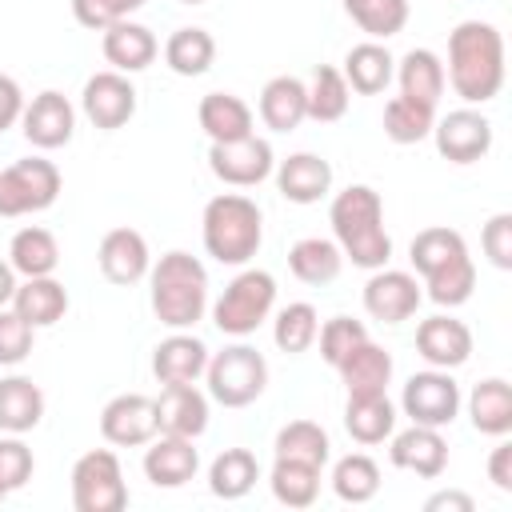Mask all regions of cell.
Here are the masks:
<instances>
[{
  "label": "cell",
  "mask_w": 512,
  "mask_h": 512,
  "mask_svg": "<svg viewBox=\"0 0 512 512\" xmlns=\"http://www.w3.org/2000/svg\"><path fill=\"white\" fill-rule=\"evenodd\" d=\"M444 80L464 104H488L504 88V36L488 20H464L448 36Z\"/></svg>",
  "instance_id": "cell-1"
},
{
  "label": "cell",
  "mask_w": 512,
  "mask_h": 512,
  "mask_svg": "<svg viewBox=\"0 0 512 512\" xmlns=\"http://www.w3.org/2000/svg\"><path fill=\"white\" fill-rule=\"evenodd\" d=\"M328 224L332 236L344 252V260H352L356 268H384L392 256V236L384 228V200L376 188L368 184H348L344 192L332 196L328 208Z\"/></svg>",
  "instance_id": "cell-2"
},
{
  "label": "cell",
  "mask_w": 512,
  "mask_h": 512,
  "mask_svg": "<svg viewBox=\"0 0 512 512\" xmlns=\"http://www.w3.org/2000/svg\"><path fill=\"white\" fill-rule=\"evenodd\" d=\"M412 268L424 276L428 300L440 308H460L476 288V264L468 256V244L456 228L432 224L412 236Z\"/></svg>",
  "instance_id": "cell-3"
},
{
  "label": "cell",
  "mask_w": 512,
  "mask_h": 512,
  "mask_svg": "<svg viewBox=\"0 0 512 512\" xmlns=\"http://www.w3.org/2000/svg\"><path fill=\"white\" fill-rule=\"evenodd\" d=\"M148 288L156 320L172 332L192 328L208 308V268L192 252H164L148 268Z\"/></svg>",
  "instance_id": "cell-4"
},
{
  "label": "cell",
  "mask_w": 512,
  "mask_h": 512,
  "mask_svg": "<svg viewBox=\"0 0 512 512\" xmlns=\"http://www.w3.org/2000/svg\"><path fill=\"white\" fill-rule=\"evenodd\" d=\"M200 236H204V252L216 264H248L260 244H264V212L256 200H248L244 192H220L204 204L200 216Z\"/></svg>",
  "instance_id": "cell-5"
},
{
  "label": "cell",
  "mask_w": 512,
  "mask_h": 512,
  "mask_svg": "<svg viewBox=\"0 0 512 512\" xmlns=\"http://www.w3.org/2000/svg\"><path fill=\"white\" fill-rule=\"evenodd\" d=\"M276 308V280L264 268H244L236 272L220 300L212 304V324L224 336H252Z\"/></svg>",
  "instance_id": "cell-6"
},
{
  "label": "cell",
  "mask_w": 512,
  "mask_h": 512,
  "mask_svg": "<svg viewBox=\"0 0 512 512\" xmlns=\"http://www.w3.org/2000/svg\"><path fill=\"white\" fill-rule=\"evenodd\" d=\"M208 396L224 408H248L268 388V360L252 344H228L224 352L208 356L204 368Z\"/></svg>",
  "instance_id": "cell-7"
},
{
  "label": "cell",
  "mask_w": 512,
  "mask_h": 512,
  "mask_svg": "<svg viewBox=\"0 0 512 512\" xmlns=\"http://www.w3.org/2000/svg\"><path fill=\"white\" fill-rule=\"evenodd\" d=\"M72 508L76 512H120L128 508L124 468L112 448H92L72 464Z\"/></svg>",
  "instance_id": "cell-8"
},
{
  "label": "cell",
  "mask_w": 512,
  "mask_h": 512,
  "mask_svg": "<svg viewBox=\"0 0 512 512\" xmlns=\"http://www.w3.org/2000/svg\"><path fill=\"white\" fill-rule=\"evenodd\" d=\"M60 196V168L44 156L0 168V216H28L52 208Z\"/></svg>",
  "instance_id": "cell-9"
},
{
  "label": "cell",
  "mask_w": 512,
  "mask_h": 512,
  "mask_svg": "<svg viewBox=\"0 0 512 512\" xmlns=\"http://www.w3.org/2000/svg\"><path fill=\"white\" fill-rule=\"evenodd\" d=\"M400 408L412 424H428V428H448L460 412V384L452 380L448 368H428V372H412L404 392H400Z\"/></svg>",
  "instance_id": "cell-10"
},
{
  "label": "cell",
  "mask_w": 512,
  "mask_h": 512,
  "mask_svg": "<svg viewBox=\"0 0 512 512\" xmlns=\"http://www.w3.org/2000/svg\"><path fill=\"white\" fill-rule=\"evenodd\" d=\"M208 168H212L216 180H224V184H232V188H256L260 180L272 176L276 160H272V144L252 132V136H244V140L212 144V148H208Z\"/></svg>",
  "instance_id": "cell-11"
},
{
  "label": "cell",
  "mask_w": 512,
  "mask_h": 512,
  "mask_svg": "<svg viewBox=\"0 0 512 512\" xmlns=\"http://www.w3.org/2000/svg\"><path fill=\"white\" fill-rule=\"evenodd\" d=\"M80 108L84 116L100 128V132H116L124 128L132 116H136V88L124 72L108 68V72H96L84 80V92H80Z\"/></svg>",
  "instance_id": "cell-12"
},
{
  "label": "cell",
  "mask_w": 512,
  "mask_h": 512,
  "mask_svg": "<svg viewBox=\"0 0 512 512\" xmlns=\"http://www.w3.org/2000/svg\"><path fill=\"white\" fill-rule=\"evenodd\" d=\"M436 152L452 164H476L492 148V120L476 108H456L432 124Z\"/></svg>",
  "instance_id": "cell-13"
},
{
  "label": "cell",
  "mask_w": 512,
  "mask_h": 512,
  "mask_svg": "<svg viewBox=\"0 0 512 512\" xmlns=\"http://www.w3.org/2000/svg\"><path fill=\"white\" fill-rule=\"evenodd\" d=\"M20 128H24V140L40 152H52V148H64L76 132V108L68 104L64 92L56 88H44L32 96V104H24L20 112Z\"/></svg>",
  "instance_id": "cell-14"
},
{
  "label": "cell",
  "mask_w": 512,
  "mask_h": 512,
  "mask_svg": "<svg viewBox=\"0 0 512 512\" xmlns=\"http://www.w3.org/2000/svg\"><path fill=\"white\" fill-rule=\"evenodd\" d=\"M424 292L416 284L412 272H400V268H376L364 284V312L380 324H400L408 316H416Z\"/></svg>",
  "instance_id": "cell-15"
},
{
  "label": "cell",
  "mask_w": 512,
  "mask_h": 512,
  "mask_svg": "<svg viewBox=\"0 0 512 512\" xmlns=\"http://www.w3.org/2000/svg\"><path fill=\"white\" fill-rule=\"evenodd\" d=\"M100 436L116 448H140L156 436V404L140 392H120L100 412Z\"/></svg>",
  "instance_id": "cell-16"
},
{
  "label": "cell",
  "mask_w": 512,
  "mask_h": 512,
  "mask_svg": "<svg viewBox=\"0 0 512 512\" xmlns=\"http://www.w3.org/2000/svg\"><path fill=\"white\" fill-rule=\"evenodd\" d=\"M96 264H100L104 280L128 288V284L148 276L152 252H148V240L136 228H112V232H104V240L96 248Z\"/></svg>",
  "instance_id": "cell-17"
},
{
  "label": "cell",
  "mask_w": 512,
  "mask_h": 512,
  "mask_svg": "<svg viewBox=\"0 0 512 512\" xmlns=\"http://www.w3.org/2000/svg\"><path fill=\"white\" fill-rule=\"evenodd\" d=\"M416 352L428 360V368H460L472 356V328L456 316H428L416 328Z\"/></svg>",
  "instance_id": "cell-18"
},
{
  "label": "cell",
  "mask_w": 512,
  "mask_h": 512,
  "mask_svg": "<svg viewBox=\"0 0 512 512\" xmlns=\"http://www.w3.org/2000/svg\"><path fill=\"white\" fill-rule=\"evenodd\" d=\"M156 404V432L164 436H204L208 428V396L196 384H164Z\"/></svg>",
  "instance_id": "cell-19"
},
{
  "label": "cell",
  "mask_w": 512,
  "mask_h": 512,
  "mask_svg": "<svg viewBox=\"0 0 512 512\" xmlns=\"http://www.w3.org/2000/svg\"><path fill=\"white\" fill-rule=\"evenodd\" d=\"M392 448H388V460L404 472H416L424 480H436L444 468H448V440L440 436V428H428V424H412L404 432H392L388 436Z\"/></svg>",
  "instance_id": "cell-20"
},
{
  "label": "cell",
  "mask_w": 512,
  "mask_h": 512,
  "mask_svg": "<svg viewBox=\"0 0 512 512\" xmlns=\"http://www.w3.org/2000/svg\"><path fill=\"white\" fill-rule=\"evenodd\" d=\"M200 468V452H196V440L188 436H164L156 432L144 448V476L156 484V488H184Z\"/></svg>",
  "instance_id": "cell-21"
},
{
  "label": "cell",
  "mask_w": 512,
  "mask_h": 512,
  "mask_svg": "<svg viewBox=\"0 0 512 512\" xmlns=\"http://www.w3.org/2000/svg\"><path fill=\"white\" fill-rule=\"evenodd\" d=\"M208 344L200 336H192L188 328L184 332H172L164 336L156 348H152V376L160 384H196L208 368Z\"/></svg>",
  "instance_id": "cell-22"
},
{
  "label": "cell",
  "mask_w": 512,
  "mask_h": 512,
  "mask_svg": "<svg viewBox=\"0 0 512 512\" xmlns=\"http://www.w3.org/2000/svg\"><path fill=\"white\" fill-rule=\"evenodd\" d=\"M276 188L292 204H316L332 192V164L316 152H292L276 164Z\"/></svg>",
  "instance_id": "cell-23"
},
{
  "label": "cell",
  "mask_w": 512,
  "mask_h": 512,
  "mask_svg": "<svg viewBox=\"0 0 512 512\" xmlns=\"http://www.w3.org/2000/svg\"><path fill=\"white\" fill-rule=\"evenodd\" d=\"M100 48H104V60H108L116 72L128 76V72H144V68L156 60L160 40L152 36V28H144V24H136V20H116V24L104 28Z\"/></svg>",
  "instance_id": "cell-24"
},
{
  "label": "cell",
  "mask_w": 512,
  "mask_h": 512,
  "mask_svg": "<svg viewBox=\"0 0 512 512\" xmlns=\"http://www.w3.org/2000/svg\"><path fill=\"white\" fill-rule=\"evenodd\" d=\"M344 80L360 96H380L396 76V56L384 48V40H360L344 52Z\"/></svg>",
  "instance_id": "cell-25"
},
{
  "label": "cell",
  "mask_w": 512,
  "mask_h": 512,
  "mask_svg": "<svg viewBox=\"0 0 512 512\" xmlns=\"http://www.w3.org/2000/svg\"><path fill=\"white\" fill-rule=\"evenodd\" d=\"M344 428L356 444H384L396 432V404L388 392H356L344 404Z\"/></svg>",
  "instance_id": "cell-26"
},
{
  "label": "cell",
  "mask_w": 512,
  "mask_h": 512,
  "mask_svg": "<svg viewBox=\"0 0 512 512\" xmlns=\"http://www.w3.org/2000/svg\"><path fill=\"white\" fill-rule=\"evenodd\" d=\"M260 120L272 132H292L308 120V84L296 76H272L260 88Z\"/></svg>",
  "instance_id": "cell-27"
},
{
  "label": "cell",
  "mask_w": 512,
  "mask_h": 512,
  "mask_svg": "<svg viewBox=\"0 0 512 512\" xmlns=\"http://www.w3.org/2000/svg\"><path fill=\"white\" fill-rule=\"evenodd\" d=\"M196 120H200V128H204V136H208L212 144L244 140V136H252V128H256L252 108H248L240 96H232V92H208V96L200 100V108H196Z\"/></svg>",
  "instance_id": "cell-28"
},
{
  "label": "cell",
  "mask_w": 512,
  "mask_h": 512,
  "mask_svg": "<svg viewBox=\"0 0 512 512\" xmlns=\"http://www.w3.org/2000/svg\"><path fill=\"white\" fill-rule=\"evenodd\" d=\"M396 84H400V96H412V100H420V104H440V96H444V60L432 52V48H412V52H404L400 60H396V76H392Z\"/></svg>",
  "instance_id": "cell-29"
},
{
  "label": "cell",
  "mask_w": 512,
  "mask_h": 512,
  "mask_svg": "<svg viewBox=\"0 0 512 512\" xmlns=\"http://www.w3.org/2000/svg\"><path fill=\"white\" fill-rule=\"evenodd\" d=\"M12 312L24 316L32 328H52L68 312V292L56 276H28L24 284H16Z\"/></svg>",
  "instance_id": "cell-30"
},
{
  "label": "cell",
  "mask_w": 512,
  "mask_h": 512,
  "mask_svg": "<svg viewBox=\"0 0 512 512\" xmlns=\"http://www.w3.org/2000/svg\"><path fill=\"white\" fill-rule=\"evenodd\" d=\"M348 396L356 392H388V380H392V352H384L372 336L364 344H356L340 364H336Z\"/></svg>",
  "instance_id": "cell-31"
},
{
  "label": "cell",
  "mask_w": 512,
  "mask_h": 512,
  "mask_svg": "<svg viewBox=\"0 0 512 512\" xmlns=\"http://www.w3.org/2000/svg\"><path fill=\"white\" fill-rule=\"evenodd\" d=\"M44 420V392L28 376H4L0 380V432H32Z\"/></svg>",
  "instance_id": "cell-32"
},
{
  "label": "cell",
  "mask_w": 512,
  "mask_h": 512,
  "mask_svg": "<svg viewBox=\"0 0 512 512\" xmlns=\"http://www.w3.org/2000/svg\"><path fill=\"white\" fill-rule=\"evenodd\" d=\"M288 268H292V276H296L300 284L320 288V284H332V280L340 276V268H344V252H340L336 240L304 236V240H296V244L288 248Z\"/></svg>",
  "instance_id": "cell-33"
},
{
  "label": "cell",
  "mask_w": 512,
  "mask_h": 512,
  "mask_svg": "<svg viewBox=\"0 0 512 512\" xmlns=\"http://www.w3.org/2000/svg\"><path fill=\"white\" fill-rule=\"evenodd\" d=\"M472 428L484 436H508L512 432V384L500 376H488L468 396Z\"/></svg>",
  "instance_id": "cell-34"
},
{
  "label": "cell",
  "mask_w": 512,
  "mask_h": 512,
  "mask_svg": "<svg viewBox=\"0 0 512 512\" xmlns=\"http://www.w3.org/2000/svg\"><path fill=\"white\" fill-rule=\"evenodd\" d=\"M8 264L16 268V276H52L56 272V264H60V244H56V236L48 232V228H40V224H28V228H20L16 236H12V244H8Z\"/></svg>",
  "instance_id": "cell-35"
},
{
  "label": "cell",
  "mask_w": 512,
  "mask_h": 512,
  "mask_svg": "<svg viewBox=\"0 0 512 512\" xmlns=\"http://www.w3.org/2000/svg\"><path fill=\"white\" fill-rule=\"evenodd\" d=\"M216 60V40L208 28H176L168 40H164V64L176 72V76H204Z\"/></svg>",
  "instance_id": "cell-36"
},
{
  "label": "cell",
  "mask_w": 512,
  "mask_h": 512,
  "mask_svg": "<svg viewBox=\"0 0 512 512\" xmlns=\"http://www.w3.org/2000/svg\"><path fill=\"white\" fill-rule=\"evenodd\" d=\"M256 480H260V464H256V456H252L248 448H224V452L208 464V488H212V496H220V500H240V496H248V492L256 488Z\"/></svg>",
  "instance_id": "cell-37"
},
{
  "label": "cell",
  "mask_w": 512,
  "mask_h": 512,
  "mask_svg": "<svg viewBox=\"0 0 512 512\" xmlns=\"http://www.w3.org/2000/svg\"><path fill=\"white\" fill-rule=\"evenodd\" d=\"M268 484H272V496L284 508H308L320 496V468L316 464H304V460L276 456V464L268 472Z\"/></svg>",
  "instance_id": "cell-38"
},
{
  "label": "cell",
  "mask_w": 512,
  "mask_h": 512,
  "mask_svg": "<svg viewBox=\"0 0 512 512\" xmlns=\"http://www.w3.org/2000/svg\"><path fill=\"white\" fill-rule=\"evenodd\" d=\"M436 124V108L420 104L412 96H392L384 104V136L392 144H420L424 136H432Z\"/></svg>",
  "instance_id": "cell-39"
},
{
  "label": "cell",
  "mask_w": 512,
  "mask_h": 512,
  "mask_svg": "<svg viewBox=\"0 0 512 512\" xmlns=\"http://www.w3.org/2000/svg\"><path fill=\"white\" fill-rule=\"evenodd\" d=\"M332 492L344 504H368L380 492V468L364 452H348L332 464Z\"/></svg>",
  "instance_id": "cell-40"
},
{
  "label": "cell",
  "mask_w": 512,
  "mask_h": 512,
  "mask_svg": "<svg viewBox=\"0 0 512 512\" xmlns=\"http://www.w3.org/2000/svg\"><path fill=\"white\" fill-rule=\"evenodd\" d=\"M348 20L368 36V40H388L404 32L408 24V0H344Z\"/></svg>",
  "instance_id": "cell-41"
},
{
  "label": "cell",
  "mask_w": 512,
  "mask_h": 512,
  "mask_svg": "<svg viewBox=\"0 0 512 512\" xmlns=\"http://www.w3.org/2000/svg\"><path fill=\"white\" fill-rule=\"evenodd\" d=\"M272 448L284 460H304V464H316V468H324L328 456H332V440H328V432L316 420H292V424H284L276 432V444Z\"/></svg>",
  "instance_id": "cell-42"
},
{
  "label": "cell",
  "mask_w": 512,
  "mask_h": 512,
  "mask_svg": "<svg viewBox=\"0 0 512 512\" xmlns=\"http://www.w3.org/2000/svg\"><path fill=\"white\" fill-rule=\"evenodd\" d=\"M348 100H352V88H348L344 72L332 64H320L312 72V84H308V120L332 124L348 112Z\"/></svg>",
  "instance_id": "cell-43"
},
{
  "label": "cell",
  "mask_w": 512,
  "mask_h": 512,
  "mask_svg": "<svg viewBox=\"0 0 512 512\" xmlns=\"http://www.w3.org/2000/svg\"><path fill=\"white\" fill-rule=\"evenodd\" d=\"M316 328H320L316 308H312L308 300H296V304H284V308L276 312V320H272V340H276L280 352L300 356V352H308V348L316 344Z\"/></svg>",
  "instance_id": "cell-44"
},
{
  "label": "cell",
  "mask_w": 512,
  "mask_h": 512,
  "mask_svg": "<svg viewBox=\"0 0 512 512\" xmlns=\"http://www.w3.org/2000/svg\"><path fill=\"white\" fill-rule=\"evenodd\" d=\"M316 340H320V356L336 368L356 344L368 340V328L352 316H332V320H324V328H316Z\"/></svg>",
  "instance_id": "cell-45"
},
{
  "label": "cell",
  "mask_w": 512,
  "mask_h": 512,
  "mask_svg": "<svg viewBox=\"0 0 512 512\" xmlns=\"http://www.w3.org/2000/svg\"><path fill=\"white\" fill-rule=\"evenodd\" d=\"M32 468H36L32 448H28L16 432L0 436V484H4L8 492H16V488H24V484L32 480Z\"/></svg>",
  "instance_id": "cell-46"
},
{
  "label": "cell",
  "mask_w": 512,
  "mask_h": 512,
  "mask_svg": "<svg viewBox=\"0 0 512 512\" xmlns=\"http://www.w3.org/2000/svg\"><path fill=\"white\" fill-rule=\"evenodd\" d=\"M144 4L148 0H72V16H76V24H84L92 32H104L108 24L128 20Z\"/></svg>",
  "instance_id": "cell-47"
},
{
  "label": "cell",
  "mask_w": 512,
  "mask_h": 512,
  "mask_svg": "<svg viewBox=\"0 0 512 512\" xmlns=\"http://www.w3.org/2000/svg\"><path fill=\"white\" fill-rule=\"evenodd\" d=\"M32 336H36V328L24 316H16L12 308H0V364H8V368L24 364L32 352Z\"/></svg>",
  "instance_id": "cell-48"
},
{
  "label": "cell",
  "mask_w": 512,
  "mask_h": 512,
  "mask_svg": "<svg viewBox=\"0 0 512 512\" xmlns=\"http://www.w3.org/2000/svg\"><path fill=\"white\" fill-rule=\"evenodd\" d=\"M480 248H484V256H488L500 272L512 268V212H496V216L484 224Z\"/></svg>",
  "instance_id": "cell-49"
},
{
  "label": "cell",
  "mask_w": 512,
  "mask_h": 512,
  "mask_svg": "<svg viewBox=\"0 0 512 512\" xmlns=\"http://www.w3.org/2000/svg\"><path fill=\"white\" fill-rule=\"evenodd\" d=\"M20 112H24V92H20V84L0 72V132H8L12 124H20Z\"/></svg>",
  "instance_id": "cell-50"
},
{
  "label": "cell",
  "mask_w": 512,
  "mask_h": 512,
  "mask_svg": "<svg viewBox=\"0 0 512 512\" xmlns=\"http://www.w3.org/2000/svg\"><path fill=\"white\" fill-rule=\"evenodd\" d=\"M488 480L500 488V492H512V444H496L492 456H488Z\"/></svg>",
  "instance_id": "cell-51"
},
{
  "label": "cell",
  "mask_w": 512,
  "mask_h": 512,
  "mask_svg": "<svg viewBox=\"0 0 512 512\" xmlns=\"http://www.w3.org/2000/svg\"><path fill=\"white\" fill-rule=\"evenodd\" d=\"M440 508H448V512H472L476 500H472L468 492H456V488H448V492H432V496L424 500V512H440Z\"/></svg>",
  "instance_id": "cell-52"
},
{
  "label": "cell",
  "mask_w": 512,
  "mask_h": 512,
  "mask_svg": "<svg viewBox=\"0 0 512 512\" xmlns=\"http://www.w3.org/2000/svg\"><path fill=\"white\" fill-rule=\"evenodd\" d=\"M16 296V268L8 260H0V308H8Z\"/></svg>",
  "instance_id": "cell-53"
},
{
  "label": "cell",
  "mask_w": 512,
  "mask_h": 512,
  "mask_svg": "<svg viewBox=\"0 0 512 512\" xmlns=\"http://www.w3.org/2000/svg\"><path fill=\"white\" fill-rule=\"evenodd\" d=\"M4 500H8V488H4V484H0V504H4Z\"/></svg>",
  "instance_id": "cell-54"
},
{
  "label": "cell",
  "mask_w": 512,
  "mask_h": 512,
  "mask_svg": "<svg viewBox=\"0 0 512 512\" xmlns=\"http://www.w3.org/2000/svg\"><path fill=\"white\" fill-rule=\"evenodd\" d=\"M180 4H204V0H180Z\"/></svg>",
  "instance_id": "cell-55"
}]
</instances>
